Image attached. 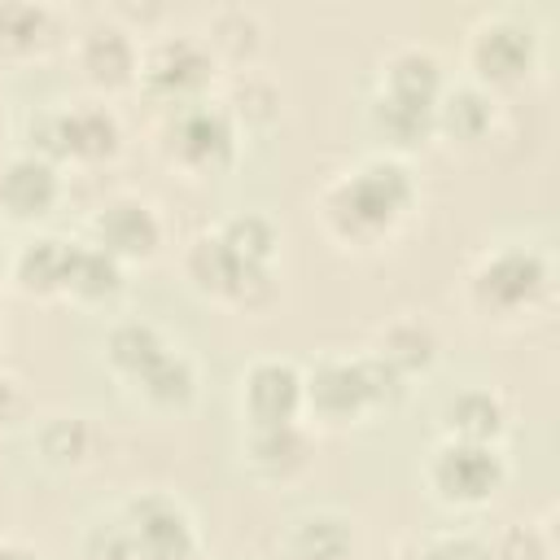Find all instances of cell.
Returning a JSON list of instances; mask_svg holds the SVG:
<instances>
[{"label":"cell","instance_id":"cell-9","mask_svg":"<svg viewBox=\"0 0 560 560\" xmlns=\"http://www.w3.org/2000/svg\"><path fill=\"white\" fill-rule=\"evenodd\" d=\"M219 79H223V70H219L214 52L206 48V39L197 31H158L140 48V79H136V88L149 101H158L162 109L214 96Z\"/></svg>","mask_w":560,"mask_h":560},{"label":"cell","instance_id":"cell-3","mask_svg":"<svg viewBox=\"0 0 560 560\" xmlns=\"http://www.w3.org/2000/svg\"><path fill=\"white\" fill-rule=\"evenodd\" d=\"M302 376H306V420L324 429L363 424L376 411L398 407L411 389L368 350H354V354L328 350L311 368H302Z\"/></svg>","mask_w":560,"mask_h":560},{"label":"cell","instance_id":"cell-1","mask_svg":"<svg viewBox=\"0 0 560 560\" xmlns=\"http://www.w3.org/2000/svg\"><path fill=\"white\" fill-rule=\"evenodd\" d=\"M315 219L324 236L346 254H376L394 245L420 214V179L407 158L363 153L332 171L315 192Z\"/></svg>","mask_w":560,"mask_h":560},{"label":"cell","instance_id":"cell-30","mask_svg":"<svg viewBox=\"0 0 560 560\" xmlns=\"http://www.w3.org/2000/svg\"><path fill=\"white\" fill-rule=\"evenodd\" d=\"M241 254H249L254 262H267V267H276V258H280V223L267 214V210H232L228 219H219L214 223Z\"/></svg>","mask_w":560,"mask_h":560},{"label":"cell","instance_id":"cell-27","mask_svg":"<svg viewBox=\"0 0 560 560\" xmlns=\"http://www.w3.org/2000/svg\"><path fill=\"white\" fill-rule=\"evenodd\" d=\"M31 442H35V455L44 468L52 472H79L88 468L96 455V429L88 416L79 411H57V416H44L31 424Z\"/></svg>","mask_w":560,"mask_h":560},{"label":"cell","instance_id":"cell-33","mask_svg":"<svg viewBox=\"0 0 560 560\" xmlns=\"http://www.w3.org/2000/svg\"><path fill=\"white\" fill-rule=\"evenodd\" d=\"M35 424V402H31V389L18 372L0 368V438L9 433H22Z\"/></svg>","mask_w":560,"mask_h":560},{"label":"cell","instance_id":"cell-10","mask_svg":"<svg viewBox=\"0 0 560 560\" xmlns=\"http://www.w3.org/2000/svg\"><path fill=\"white\" fill-rule=\"evenodd\" d=\"M114 508L127 521V529H131V538H136L144 560H201L206 556L201 525H197L192 508L175 490H162V486L131 490Z\"/></svg>","mask_w":560,"mask_h":560},{"label":"cell","instance_id":"cell-22","mask_svg":"<svg viewBox=\"0 0 560 560\" xmlns=\"http://www.w3.org/2000/svg\"><path fill=\"white\" fill-rule=\"evenodd\" d=\"M438 424H442V438L503 446V438L512 433V402L494 385H464L442 402Z\"/></svg>","mask_w":560,"mask_h":560},{"label":"cell","instance_id":"cell-14","mask_svg":"<svg viewBox=\"0 0 560 560\" xmlns=\"http://www.w3.org/2000/svg\"><path fill=\"white\" fill-rule=\"evenodd\" d=\"M66 197V171L31 149H13L0 162V219L18 228L44 223Z\"/></svg>","mask_w":560,"mask_h":560},{"label":"cell","instance_id":"cell-13","mask_svg":"<svg viewBox=\"0 0 560 560\" xmlns=\"http://www.w3.org/2000/svg\"><path fill=\"white\" fill-rule=\"evenodd\" d=\"M236 411L241 424H293L306 420V376L298 359L258 354L236 376Z\"/></svg>","mask_w":560,"mask_h":560},{"label":"cell","instance_id":"cell-18","mask_svg":"<svg viewBox=\"0 0 560 560\" xmlns=\"http://www.w3.org/2000/svg\"><path fill=\"white\" fill-rule=\"evenodd\" d=\"M503 122V105L494 92L459 79V83H446L438 109H433V140L459 149V153H477L494 140Z\"/></svg>","mask_w":560,"mask_h":560},{"label":"cell","instance_id":"cell-35","mask_svg":"<svg viewBox=\"0 0 560 560\" xmlns=\"http://www.w3.org/2000/svg\"><path fill=\"white\" fill-rule=\"evenodd\" d=\"M9 258H13V249H9V241L0 236V284H9Z\"/></svg>","mask_w":560,"mask_h":560},{"label":"cell","instance_id":"cell-34","mask_svg":"<svg viewBox=\"0 0 560 560\" xmlns=\"http://www.w3.org/2000/svg\"><path fill=\"white\" fill-rule=\"evenodd\" d=\"M0 560H48V556H44L35 542H26V538L0 529Z\"/></svg>","mask_w":560,"mask_h":560},{"label":"cell","instance_id":"cell-17","mask_svg":"<svg viewBox=\"0 0 560 560\" xmlns=\"http://www.w3.org/2000/svg\"><path fill=\"white\" fill-rule=\"evenodd\" d=\"M70 48V18L48 0H0V66H31Z\"/></svg>","mask_w":560,"mask_h":560},{"label":"cell","instance_id":"cell-19","mask_svg":"<svg viewBox=\"0 0 560 560\" xmlns=\"http://www.w3.org/2000/svg\"><path fill=\"white\" fill-rule=\"evenodd\" d=\"M368 354H376L398 381H420L438 368L442 359V337L433 328L429 315H416V311H398L389 315L385 324H376L372 341H368Z\"/></svg>","mask_w":560,"mask_h":560},{"label":"cell","instance_id":"cell-26","mask_svg":"<svg viewBox=\"0 0 560 560\" xmlns=\"http://www.w3.org/2000/svg\"><path fill=\"white\" fill-rule=\"evenodd\" d=\"M206 48L214 52L219 70H249L262 52V18L249 4H219L206 13V26L197 31Z\"/></svg>","mask_w":560,"mask_h":560},{"label":"cell","instance_id":"cell-16","mask_svg":"<svg viewBox=\"0 0 560 560\" xmlns=\"http://www.w3.org/2000/svg\"><path fill=\"white\" fill-rule=\"evenodd\" d=\"M446 83H451V74H446V61L438 57V48H429L420 39H398V44H389L376 57V83H372V92L385 96V101L438 109Z\"/></svg>","mask_w":560,"mask_h":560},{"label":"cell","instance_id":"cell-32","mask_svg":"<svg viewBox=\"0 0 560 560\" xmlns=\"http://www.w3.org/2000/svg\"><path fill=\"white\" fill-rule=\"evenodd\" d=\"M556 556V534L542 521H512L490 538V560H551Z\"/></svg>","mask_w":560,"mask_h":560},{"label":"cell","instance_id":"cell-28","mask_svg":"<svg viewBox=\"0 0 560 560\" xmlns=\"http://www.w3.org/2000/svg\"><path fill=\"white\" fill-rule=\"evenodd\" d=\"M223 105H228V114L236 118V127L241 131H262V127H271L276 118H280V83L271 79V74H262L258 66H249V70H228L223 79H219V92H214Z\"/></svg>","mask_w":560,"mask_h":560},{"label":"cell","instance_id":"cell-2","mask_svg":"<svg viewBox=\"0 0 560 560\" xmlns=\"http://www.w3.org/2000/svg\"><path fill=\"white\" fill-rule=\"evenodd\" d=\"M464 311L499 332H521L551 315L556 306V258L534 241H494L486 245L459 280Z\"/></svg>","mask_w":560,"mask_h":560},{"label":"cell","instance_id":"cell-15","mask_svg":"<svg viewBox=\"0 0 560 560\" xmlns=\"http://www.w3.org/2000/svg\"><path fill=\"white\" fill-rule=\"evenodd\" d=\"M241 464L262 486H293L315 464V429L293 424H249L241 429Z\"/></svg>","mask_w":560,"mask_h":560},{"label":"cell","instance_id":"cell-31","mask_svg":"<svg viewBox=\"0 0 560 560\" xmlns=\"http://www.w3.org/2000/svg\"><path fill=\"white\" fill-rule=\"evenodd\" d=\"M79 560H144L118 508L96 512L79 534Z\"/></svg>","mask_w":560,"mask_h":560},{"label":"cell","instance_id":"cell-24","mask_svg":"<svg viewBox=\"0 0 560 560\" xmlns=\"http://www.w3.org/2000/svg\"><path fill=\"white\" fill-rule=\"evenodd\" d=\"M127 394H131L144 411H153V416H184V411H192L197 398H201V368H197V359H192L184 346H175V350H166L140 381H131Z\"/></svg>","mask_w":560,"mask_h":560},{"label":"cell","instance_id":"cell-6","mask_svg":"<svg viewBox=\"0 0 560 560\" xmlns=\"http://www.w3.org/2000/svg\"><path fill=\"white\" fill-rule=\"evenodd\" d=\"M245 144V131L228 114L219 96H201L175 109H162V122L153 131V149L162 166H171L184 179H219L236 166Z\"/></svg>","mask_w":560,"mask_h":560},{"label":"cell","instance_id":"cell-4","mask_svg":"<svg viewBox=\"0 0 560 560\" xmlns=\"http://www.w3.org/2000/svg\"><path fill=\"white\" fill-rule=\"evenodd\" d=\"M179 267H184V280L192 284L197 298H206L223 311H236V315H267L280 298L276 267L241 254L214 223L188 236Z\"/></svg>","mask_w":560,"mask_h":560},{"label":"cell","instance_id":"cell-21","mask_svg":"<svg viewBox=\"0 0 560 560\" xmlns=\"http://www.w3.org/2000/svg\"><path fill=\"white\" fill-rule=\"evenodd\" d=\"M70 249H74V241L57 236V232L26 236L9 258L13 293H22L31 302H61L66 298V276H70Z\"/></svg>","mask_w":560,"mask_h":560},{"label":"cell","instance_id":"cell-11","mask_svg":"<svg viewBox=\"0 0 560 560\" xmlns=\"http://www.w3.org/2000/svg\"><path fill=\"white\" fill-rule=\"evenodd\" d=\"M88 241L101 245L105 254H114L122 267H149L166 249V219H162L158 201L122 188V192H109L92 210Z\"/></svg>","mask_w":560,"mask_h":560},{"label":"cell","instance_id":"cell-25","mask_svg":"<svg viewBox=\"0 0 560 560\" xmlns=\"http://www.w3.org/2000/svg\"><path fill=\"white\" fill-rule=\"evenodd\" d=\"M127 271L131 267H122L114 254H105L101 245L79 236L74 249H70V276H66V298L61 302H70L79 311H109L127 293Z\"/></svg>","mask_w":560,"mask_h":560},{"label":"cell","instance_id":"cell-23","mask_svg":"<svg viewBox=\"0 0 560 560\" xmlns=\"http://www.w3.org/2000/svg\"><path fill=\"white\" fill-rule=\"evenodd\" d=\"M179 341L162 328V324H153V319H144V315H122V319H114L109 328H105V337H101V359H105V368H109V376L127 389L131 381H140L166 350H175Z\"/></svg>","mask_w":560,"mask_h":560},{"label":"cell","instance_id":"cell-5","mask_svg":"<svg viewBox=\"0 0 560 560\" xmlns=\"http://www.w3.org/2000/svg\"><path fill=\"white\" fill-rule=\"evenodd\" d=\"M127 127L122 114L105 96H79V101H52L31 114L26 144L31 153L66 166H105L122 153Z\"/></svg>","mask_w":560,"mask_h":560},{"label":"cell","instance_id":"cell-12","mask_svg":"<svg viewBox=\"0 0 560 560\" xmlns=\"http://www.w3.org/2000/svg\"><path fill=\"white\" fill-rule=\"evenodd\" d=\"M140 48L144 39L136 31H127L122 22H114L109 13L83 22L74 35H70V61L79 70V79L96 92V96H118L127 88H136L140 79Z\"/></svg>","mask_w":560,"mask_h":560},{"label":"cell","instance_id":"cell-7","mask_svg":"<svg viewBox=\"0 0 560 560\" xmlns=\"http://www.w3.org/2000/svg\"><path fill=\"white\" fill-rule=\"evenodd\" d=\"M464 70L468 83L486 92H516L542 70V31L525 9L481 13L464 31Z\"/></svg>","mask_w":560,"mask_h":560},{"label":"cell","instance_id":"cell-8","mask_svg":"<svg viewBox=\"0 0 560 560\" xmlns=\"http://www.w3.org/2000/svg\"><path fill=\"white\" fill-rule=\"evenodd\" d=\"M420 477H424V490L433 494V503H442L446 512H481L508 486L512 464H508L503 446L438 438L433 451L424 455Z\"/></svg>","mask_w":560,"mask_h":560},{"label":"cell","instance_id":"cell-20","mask_svg":"<svg viewBox=\"0 0 560 560\" xmlns=\"http://www.w3.org/2000/svg\"><path fill=\"white\" fill-rule=\"evenodd\" d=\"M359 525L341 508H306L280 525L284 560H354Z\"/></svg>","mask_w":560,"mask_h":560},{"label":"cell","instance_id":"cell-29","mask_svg":"<svg viewBox=\"0 0 560 560\" xmlns=\"http://www.w3.org/2000/svg\"><path fill=\"white\" fill-rule=\"evenodd\" d=\"M389 560H490V538L477 529H429L394 542Z\"/></svg>","mask_w":560,"mask_h":560},{"label":"cell","instance_id":"cell-37","mask_svg":"<svg viewBox=\"0 0 560 560\" xmlns=\"http://www.w3.org/2000/svg\"><path fill=\"white\" fill-rule=\"evenodd\" d=\"M0 337H4V315H0Z\"/></svg>","mask_w":560,"mask_h":560},{"label":"cell","instance_id":"cell-36","mask_svg":"<svg viewBox=\"0 0 560 560\" xmlns=\"http://www.w3.org/2000/svg\"><path fill=\"white\" fill-rule=\"evenodd\" d=\"M4 127H9V101H4V92H0V140H4Z\"/></svg>","mask_w":560,"mask_h":560}]
</instances>
